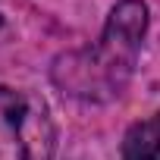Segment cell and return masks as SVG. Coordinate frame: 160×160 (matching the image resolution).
Returning <instances> with one entry per match:
<instances>
[{
    "instance_id": "obj_1",
    "label": "cell",
    "mask_w": 160,
    "mask_h": 160,
    "mask_svg": "<svg viewBox=\"0 0 160 160\" xmlns=\"http://www.w3.org/2000/svg\"><path fill=\"white\" fill-rule=\"evenodd\" d=\"M148 28V10L138 0H122L119 7H113L101 47L94 50L98 63H94V78H104L107 88H119L126 82V75L132 72L135 63V50L144 38Z\"/></svg>"
},
{
    "instance_id": "obj_2",
    "label": "cell",
    "mask_w": 160,
    "mask_h": 160,
    "mask_svg": "<svg viewBox=\"0 0 160 160\" xmlns=\"http://www.w3.org/2000/svg\"><path fill=\"white\" fill-rule=\"evenodd\" d=\"M44 113L32 107L22 91L0 88V160H44L41 141L47 144Z\"/></svg>"
},
{
    "instance_id": "obj_3",
    "label": "cell",
    "mask_w": 160,
    "mask_h": 160,
    "mask_svg": "<svg viewBox=\"0 0 160 160\" xmlns=\"http://www.w3.org/2000/svg\"><path fill=\"white\" fill-rule=\"evenodd\" d=\"M122 160H160V113L135 122L126 132Z\"/></svg>"
}]
</instances>
